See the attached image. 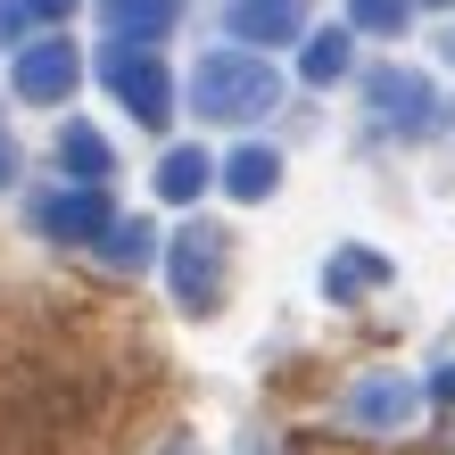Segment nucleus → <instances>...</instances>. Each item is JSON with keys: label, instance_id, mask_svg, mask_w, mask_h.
I'll return each mask as SVG.
<instances>
[{"label": "nucleus", "instance_id": "obj_1", "mask_svg": "<svg viewBox=\"0 0 455 455\" xmlns=\"http://www.w3.org/2000/svg\"><path fill=\"white\" fill-rule=\"evenodd\" d=\"M282 100V75L257 59V50H207L199 59V75H191V108L207 116V124H249V116H265Z\"/></svg>", "mask_w": 455, "mask_h": 455}, {"label": "nucleus", "instance_id": "obj_2", "mask_svg": "<svg viewBox=\"0 0 455 455\" xmlns=\"http://www.w3.org/2000/svg\"><path fill=\"white\" fill-rule=\"evenodd\" d=\"M224 257H232V240L216 224H182L174 232V249H166V274H174V299L182 315H207L224 299Z\"/></svg>", "mask_w": 455, "mask_h": 455}, {"label": "nucleus", "instance_id": "obj_3", "mask_svg": "<svg viewBox=\"0 0 455 455\" xmlns=\"http://www.w3.org/2000/svg\"><path fill=\"white\" fill-rule=\"evenodd\" d=\"M100 75H108V92H116L149 132L174 116V84H166V67H157V50H149V42H116L108 59H100Z\"/></svg>", "mask_w": 455, "mask_h": 455}, {"label": "nucleus", "instance_id": "obj_4", "mask_svg": "<svg viewBox=\"0 0 455 455\" xmlns=\"http://www.w3.org/2000/svg\"><path fill=\"white\" fill-rule=\"evenodd\" d=\"M364 100H372V116L389 132H406V141H422V132L439 124V92H431V75H414V67H381L364 84Z\"/></svg>", "mask_w": 455, "mask_h": 455}, {"label": "nucleus", "instance_id": "obj_5", "mask_svg": "<svg viewBox=\"0 0 455 455\" xmlns=\"http://www.w3.org/2000/svg\"><path fill=\"white\" fill-rule=\"evenodd\" d=\"M34 224L59 240V249H92V240H108V191L100 182H67V191H50L42 207H34Z\"/></svg>", "mask_w": 455, "mask_h": 455}, {"label": "nucleus", "instance_id": "obj_6", "mask_svg": "<svg viewBox=\"0 0 455 455\" xmlns=\"http://www.w3.org/2000/svg\"><path fill=\"white\" fill-rule=\"evenodd\" d=\"M75 75H84L75 42H67V34H42V42H25V50H17L9 84H17V100H34V108H59V100L75 92Z\"/></svg>", "mask_w": 455, "mask_h": 455}, {"label": "nucleus", "instance_id": "obj_7", "mask_svg": "<svg viewBox=\"0 0 455 455\" xmlns=\"http://www.w3.org/2000/svg\"><path fill=\"white\" fill-rule=\"evenodd\" d=\"M414 414H422V381H406V372H364L347 389V422L356 431H406Z\"/></svg>", "mask_w": 455, "mask_h": 455}, {"label": "nucleus", "instance_id": "obj_8", "mask_svg": "<svg viewBox=\"0 0 455 455\" xmlns=\"http://www.w3.org/2000/svg\"><path fill=\"white\" fill-rule=\"evenodd\" d=\"M307 25V0H232V34L240 42H290Z\"/></svg>", "mask_w": 455, "mask_h": 455}, {"label": "nucleus", "instance_id": "obj_9", "mask_svg": "<svg viewBox=\"0 0 455 455\" xmlns=\"http://www.w3.org/2000/svg\"><path fill=\"white\" fill-rule=\"evenodd\" d=\"M174 17H182V0H108L116 42H157V34H174Z\"/></svg>", "mask_w": 455, "mask_h": 455}, {"label": "nucleus", "instance_id": "obj_10", "mask_svg": "<svg viewBox=\"0 0 455 455\" xmlns=\"http://www.w3.org/2000/svg\"><path fill=\"white\" fill-rule=\"evenodd\" d=\"M100 257H108L116 274H141V265H157V224H149V216H116L108 240H100Z\"/></svg>", "mask_w": 455, "mask_h": 455}, {"label": "nucleus", "instance_id": "obj_11", "mask_svg": "<svg viewBox=\"0 0 455 455\" xmlns=\"http://www.w3.org/2000/svg\"><path fill=\"white\" fill-rule=\"evenodd\" d=\"M207 182H216V166H207V149H166L157 157V199H174V207H191Z\"/></svg>", "mask_w": 455, "mask_h": 455}, {"label": "nucleus", "instance_id": "obj_12", "mask_svg": "<svg viewBox=\"0 0 455 455\" xmlns=\"http://www.w3.org/2000/svg\"><path fill=\"white\" fill-rule=\"evenodd\" d=\"M274 182H282V157H274V149L249 141V149L224 157V191H232V199H274Z\"/></svg>", "mask_w": 455, "mask_h": 455}, {"label": "nucleus", "instance_id": "obj_13", "mask_svg": "<svg viewBox=\"0 0 455 455\" xmlns=\"http://www.w3.org/2000/svg\"><path fill=\"white\" fill-rule=\"evenodd\" d=\"M347 59H356V25H323V34H307L299 75H307V84H339V75H347Z\"/></svg>", "mask_w": 455, "mask_h": 455}, {"label": "nucleus", "instance_id": "obj_14", "mask_svg": "<svg viewBox=\"0 0 455 455\" xmlns=\"http://www.w3.org/2000/svg\"><path fill=\"white\" fill-rule=\"evenodd\" d=\"M389 282V257H372V249H339L323 265V290L331 299H364V290H381Z\"/></svg>", "mask_w": 455, "mask_h": 455}, {"label": "nucleus", "instance_id": "obj_15", "mask_svg": "<svg viewBox=\"0 0 455 455\" xmlns=\"http://www.w3.org/2000/svg\"><path fill=\"white\" fill-rule=\"evenodd\" d=\"M75 0H0V50H25V34L34 25H50V17H67Z\"/></svg>", "mask_w": 455, "mask_h": 455}, {"label": "nucleus", "instance_id": "obj_16", "mask_svg": "<svg viewBox=\"0 0 455 455\" xmlns=\"http://www.w3.org/2000/svg\"><path fill=\"white\" fill-rule=\"evenodd\" d=\"M59 157H67V174H84V182L108 174V141H100L92 124H67V132H59Z\"/></svg>", "mask_w": 455, "mask_h": 455}, {"label": "nucleus", "instance_id": "obj_17", "mask_svg": "<svg viewBox=\"0 0 455 455\" xmlns=\"http://www.w3.org/2000/svg\"><path fill=\"white\" fill-rule=\"evenodd\" d=\"M406 17H414V0H347L356 34H406Z\"/></svg>", "mask_w": 455, "mask_h": 455}, {"label": "nucleus", "instance_id": "obj_18", "mask_svg": "<svg viewBox=\"0 0 455 455\" xmlns=\"http://www.w3.org/2000/svg\"><path fill=\"white\" fill-rule=\"evenodd\" d=\"M431 397H447V406H455V364H439V372H431Z\"/></svg>", "mask_w": 455, "mask_h": 455}, {"label": "nucleus", "instance_id": "obj_19", "mask_svg": "<svg viewBox=\"0 0 455 455\" xmlns=\"http://www.w3.org/2000/svg\"><path fill=\"white\" fill-rule=\"evenodd\" d=\"M17 174V149H9V132H0V182H9Z\"/></svg>", "mask_w": 455, "mask_h": 455}, {"label": "nucleus", "instance_id": "obj_20", "mask_svg": "<svg viewBox=\"0 0 455 455\" xmlns=\"http://www.w3.org/2000/svg\"><path fill=\"white\" fill-rule=\"evenodd\" d=\"M431 9H455V0H431Z\"/></svg>", "mask_w": 455, "mask_h": 455}, {"label": "nucleus", "instance_id": "obj_21", "mask_svg": "<svg viewBox=\"0 0 455 455\" xmlns=\"http://www.w3.org/2000/svg\"><path fill=\"white\" fill-rule=\"evenodd\" d=\"M447 59H455V34H447Z\"/></svg>", "mask_w": 455, "mask_h": 455}, {"label": "nucleus", "instance_id": "obj_22", "mask_svg": "<svg viewBox=\"0 0 455 455\" xmlns=\"http://www.w3.org/2000/svg\"><path fill=\"white\" fill-rule=\"evenodd\" d=\"M166 455H191V447H166Z\"/></svg>", "mask_w": 455, "mask_h": 455}]
</instances>
